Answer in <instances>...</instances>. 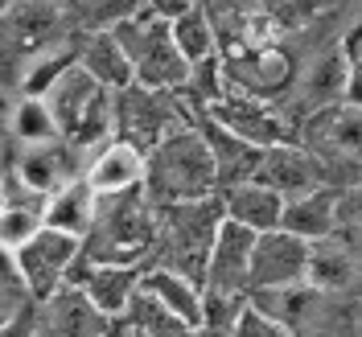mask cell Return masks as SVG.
Instances as JSON below:
<instances>
[{
	"mask_svg": "<svg viewBox=\"0 0 362 337\" xmlns=\"http://www.w3.org/2000/svg\"><path fill=\"white\" fill-rule=\"evenodd\" d=\"M214 157L206 148L198 128H177L160 140L157 148L144 153V189L153 202L181 206L202 202L214 194Z\"/></svg>",
	"mask_w": 362,
	"mask_h": 337,
	"instance_id": "cell-1",
	"label": "cell"
},
{
	"mask_svg": "<svg viewBox=\"0 0 362 337\" xmlns=\"http://www.w3.org/2000/svg\"><path fill=\"white\" fill-rule=\"evenodd\" d=\"M42 99H45V107H49L54 128H58V140L70 144L74 153H78V148H103V144L112 140L115 90L99 87L78 62L45 90Z\"/></svg>",
	"mask_w": 362,
	"mask_h": 337,
	"instance_id": "cell-2",
	"label": "cell"
},
{
	"mask_svg": "<svg viewBox=\"0 0 362 337\" xmlns=\"http://www.w3.org/2000/svg\"><path fill=\"white\" fill-rule=\"evenodd\" d=\"M112 214H95L87 239H83V264H140L148 251V218L136 194L107 198Z\"/></svg>",
	"mask_w": 362,
	"mask_h": 337,
	"instance_id": "cell-3",
	"label": "cell"
},
{
	"mask_svg": "<svg viewBox=\"0 0 362 337\" xmlns=\"http://www.w3.org/2000/svg\"><path fill=\"white\" fill-rule=\"evenodd\" d=\"M13 255H17V271H21L25 296L37 300V305H45L58 288H66V276H70V268L78 264L83 243L70 239V235H62V230L42 226V230H37L25 247L13 251Z\"/></svg>",
	"mask_w": 362,
	"mask_h": 337,
	"instance_id": "cell-4",
	"label": "cell"
},
{
	"mask_svg": "<svg viewBox=\"0 0 362 337\" xmlns=\"http://www.w3.org/2000/svg\"><path fill=\"white\" fill-rule=\"evenodd\" d=\"M223 223V198L210 194L202 202H181V206H169V247L177 251V268L185 280H202L206 271V251L214 243V230Z\"/></svg>",
	"mask_w": 362,
	"mask_h": 337,
	"instance_id": "cell-5",
	"label": "cell"
},
{
	"mask_svg": "<svg viewBox=\"0 0 362 337\" xmlns=\"http://www.w3.org/2000/svg\"><path fill=\"white\" fill-rule=\"evenodd\" d=\"M305 268H309V243L305 239H296L288 230H264V235H255V247H251L247 292L305 284Z\"/></svg>",
	"mask_w": 362,
	"mask_h": 337,
	"instance_id": "cell-6",
	"label": "cell"
},
{
	"mask_svg": "<svg viewBox=\"0 0 362 337\" xmlns=\"http://www.w3.org/2000/svg\"><path fill=\"white\" fill-rule=\"evenodd\" d=\"M202 115L214 119L218 128H226L230 136H239L251 148L284 144V136H288L280 112H272L268 103H259L255 95H218V99L202 103Z\"/></svg>",
	"mask_w": 362,
	"mask_h": 337,
	"instance_id": "cell-7",
	"label": "cell"
},
{
	"mask_svg": "<svg viewBox=\"0 0 362 337\" xmlns=\"http://www.w3.org/2000/svg\"><path fill=\"white\" fill-rule=\"evenodd\" d=\"M251 247L255 235L243 230L239 223L223 218L214 230V243L206 251V292H223V296H247V268H251Z\"/></svg>",
	"mask_w": 362,
	"mask_h": 337,
	"instance_id": "cell-8",
	"label": "cell"
},
{
	"mask_svg": "<svg viewBox=\"0 0 362 337\" xmlns=\"http://www.w3.org/2000/svg\"><path fill=\"white\" fill-rule=\"evenodd\" d=\"M251 181L280 194V198H296V194H309V189L325 185V165L309 148L284 140V144H272V148L259 153V165H255Z\"/></svg>",
	"mask_w": 362,
	"mask_h": 337,
	"instance_id": "cell-9",
	"label": "cell"
},
{
	"mask_svg": "<svg viewBox=\"0 0 362 337\" xmlns=\"http://www.w3.org/2000/svg\"><path fill=\"white\" fill-rule=\"evenodd\" d=\"M115 124L124 128L119 140L136 144L140 153L157 148L169 132H177L173 103H165V99H160V90H144V87L119 90V99H115Z\"/></svg>",
	"mask_w": 362,
	"mask_h": 337,
	"instance_id": "cell-10",
	"label": "cell"
},
{
	"mask_svg": "<svg viewBox=\"0 0 362 337\" xmlns=\"http://www.w3.org/2000/svg\"><path fill=\"white\" fill-rule=\"evenodd\" d=\"M305 140L321 165L325 160H362V107H350V103L317 107L305 124Z\"/></svg>",
	"mask_w": 362,
	"mask_h": 337,
	"instance_id": "cell-11",
	"label": "cell"
},
{
	"mask_svg": "<svg viewBox=\"0 0 362 337\" xmlns=\"http://www.w3.org/2000/svg\"><path fill=\"white\" fill-rule=\"evenodd\" d=\"M103 321H115L132 309L140 292V264H83V276L70 280Z\"/></svg>",
	"mask_w": 362,
	"mask_h": 337,
	"instance_id": "cell-12",
	"label": "cell"
},
{
	"mask_svg": "<svg viewBox=\"0 0 362 337\" xmlns=\"http://www.w3.org/2000/svg\"><path fill=\"white\" fill-rule=\"evenodd\" d=\"M95 198H124L144 185V153L128 140H107L103 148H95L87 173H83Z\"/></svg>",
	"mask_w": 362,
	"mask_h": 337,
	"instance_id": "cell-13",
	"label": "cell"
},
{
	"mask_svg": "<svg viewBox=\"0 0 362 337\" xmlns=\"http://www.w3.org/2000/svg\"><path fill=\"white\" fill-rule=\"evenodd\" d=\"M140 292L148 296L177 329H202V292L181 271H173V268L140 271Z\"/></svg>",
	"mask_w": 362,
	"mask_h": 337,
	"instance_id": "cell-14",
	"label": "cell"
},
{
	"mask_svg": "<svg viewBox=\"0 0 362 337\" xmlns=\"http://www.w3.org/2000/svg\"><path fill=\"white\" fill-rule=\"evenodd\" d=\"M280 230H288V235L305 239V243L334 239V230H338V189L321 185V189H309V194L284 198Z\"/></svg>",
	"mask_w": 362,
	"mask_h": 337,
	"instance_id": "cell-15",
	"label": "cell"
},
{
	"mask_svg": "<svg viewBox=\"0 0 362 337\" xmlns=\"http://www.w3.org/2000/svg\"><path fill=\"white\" fill-rule=\"evenodd\" d=\"M78 177L74 173V148L62 144V140H54V144H33V148H25L21 157H17V181H21L29 194H37V198H49V194H58L62 185Z\"/></svg>",
	"mask_w": 362,
	"mask_h": 337,
	"instance_id": "cell-16",
	"label": "cell"
},
{
	"mask_svg": "<svg viewBox=\"0 0 362 337\" xmlns=\"http://www.w3.org/2000/svg\"><path fill=\"white\" fill-rule=\"evenodd\" d=\"M95 214H99V198H95V189H90L83 177H74L70 185H62L58 194H49L42 206V223L49 230H62L70 239H87L90 223H95Z\"/></svg>",
	"mask_w": 362,
	"mask_h": 337,
	"instance_id": "cell-17",
	"label": "cell"
},
{
	"mask_svg": "<svg viewBox=\"0 0 362 337\" xmlns=\"http://www.w3.org/2000/svg\"><path fill=\"white\" fill-rule=\"evenodd\" d=\"M103 317L90 309L78 288H58L37 313V337H99Z\"/></svg>",
	"mask_w": 362,
	"mask_h": 337,
	"instance_id": "cell-18",
	"label": "cell"
},
{
	"mask_svg": "<svg viewBox=\"0 0 362 337\" xmlns=\"http://www.w3.org/2000/svg\"><path fill=\"white\" fill-rule=\"evenodd\" d=\"M280 210H284V198L264 189V185H255V181H243V185L223 189V218L239 223L251 235L280 230Z\"/></svg>",
	"mask_w": 362,
	"mask_h": 337,
	"instance_id": "cell-19",
	"label": "cell"
},
{
	"mask_svg": "<svg viewBox=\"0 0 362 337\" xmlns=\"http://www.w3.org/2000/svg\"><path fill=\"white\" fill-rule=\"evenodd\" d=\"M358 259L354 251L338 243V239H317L309 243V268H305V284L313 292H350L358 284Z\"/></svg>",
	"mask_w": 362,
	"mask_h": 337,
	"instance_id": "cell-20",
	"label": "cell"
},
{
	"mask_svg": "<svg viewBox=\"0 0 362 337\" xmlns=\"http://www.w3.org/2000/svg\"><path fill=\"white\" fill-rule=\"evenodd\" d=\"M198 132H202L206 148H210V157H214V177L223 181L226 189L251 181V173H255V165H259V153H264V148L243 144L239 136H230L226 128H218V124L206 119V115H202V128H198Z\"/></svg>",
	"mask_w": 362,
	"mask_h": 337,
	"instance_id": "cell-21",
	"label": "cell"
},
{
	"mask_svg": "<svg viewBox=\"0 0 362 337\" xmlns=\"http://www.w3.org/2000/svg\"><path fill=\"white\" fill-rule=\"evenodd\" d=\"M78 66L87 70L99 87L115 90V95L132 87V62H128V54L119 49L112 33H90L87 42L78 45Z\"/></svg>",
	"mask_w": 362,
	"mask_h": 337,
	"instance_id": "cell-22",
	"label": "cell"
},
{
	"mask_svg": "<svg viewBox=\"0 0 362 337\" xmlns=\"http://www.w3.org/2000/svg\"><path fill=\"white\" fill-rule=\"evenodd\" d=\"M247 305L255 309V313L272 317L276 325H284V329L293 333V329H300V325L309 321V313H313V305H317V292L309 288V284L259 288V292H247Z\"/></svg>",
	"mask_w": 362,
	"mask_h": 337,
	"instance_id": "cell-23",
	"label": "cell"
},
{
	"mask_svg": "<svg viewBox=\"0 0 362 337\" xmlns=\"http://www.w3.org/2000/svg\"><path fill=\"white\" fill-rule=\"evenodd\" d=\"M169 42H173V49L189 62V70L202 66V62H214V54H218L214 25H210V17H206L198 4H194L189 13H181V17L169 21Z\"/></svg>",
	"mask_w": 362,
	"mask_h": 337,
	"instance_id": "cell-24",
	"label": "cell"
},
{
	"mask_svg": "<svg viewBox=\"0 0 362 337\" xmlns=\"http://www.w3.org/2000/svg\"><path fill=\"white\" fill-rule=\"evenodd\" d=\"M74 62H78V45H70V42L37 49V54L29 58L25 74H21V95H29V99H42L45 90L54 87V83H58V78H62Z\"/></svg>",
	"mask_w": 362,
	"mask_h": 337,
	"instance_id": "cell-25",
	"label": "cell"
},
{
	"mask_svg": "<svg viewBox=\"0 0 362 337\" xmlns=\"http://www.w3.org/2000/svg\"><path fill=\"white\" fill-rule=\"evenodd\" d=\"M8 128H13V136L21 140L25 148H33V144H54V140H58V128H54V119H49L45 99H29V95H21V103L13 107Z\"/></svg>",
	"mask_w": 362,
	"mask_h": 337,
	"instance_id": "cell-26",
	"label": "cell"
},
{
	"mask_svg": "<svg viewBox=\"0 0 362 337\" xmlns=\"http://www.w3.org/2000/svg\"><path fill=\"white\" fill-rule=\"evenodd\" d=\"M42 206L45 202H33V206H21V202H8L0 210V247L17 251L25 247L37 230H42Z\"/></svg>",
	"mask_w": 362,
	"mask_h": 337,
	"instance_id": "cell-27",
	"label": "cell"
},
{
	"mask_svg": "<svg viewBox=\"0 0 362 337\" xmlns=\"http://www.w3.org/2000/svg\"><path fill=\"white\" fill-rule=\"evenodd\" d=\"M140 8H144V0H78L83 25H87L90 33H112L115 25L136 17Z\"/></svg>",
	"mask_w": 362,
	"mask_h": 337,
	"instance_id": "cell-28",
	"label": "cell"
},
{
	"mask_svg": "<svg viewBox=\"0 0 362 337\" xmlns=\"http://www.w3.org/2000/svg\"><path fill=\"white\" fill-rule=\"evenodd\" d=\"M338 54H341V66H346V90H341V103L362 107V21L341 37Z\"/></svg>",
	"mask_w": 362,
	"mask_h": 337,
	"instance_id": "cell-29",
	"label": "cell"
},
{
	"mask_svg": "<svg viewBox=\"0 0 362 337\" xmlns=\"http://www.w3.org/2000/svg\"><path fill=\"white\" fill-rule=\"evenodd\" d=\"M309 83H313V87H309L313 90V103H321V107L341 103V90H346V66H341V54H325V58L313 66Z\"/></svg>",
	"mask_w": 362,
	"mask_h": 337,
	"instance_id": "cell-30",
	"label": "cell"
},
{
	"mask_svg": "<svg viewBox=\"0 0 362 337\" xmlns=\"http://www.w3.org/2000/svg\"><path fill=\"white\" fill-rule=\"evenodd\" d=\"M226 337H293L284 325H276L272 317L255 313L251 305H243L239 309V317L230 321V329H226Z\"/></svg>",
	"mask_w": 362,
	"mask_h": 337,
	"instance_id": "cell-31",
	"label": "cell"
},
{
	"mask_svg": "<svg viewBox=\"0 0 362 337\" xmlns=\"http://www.w3.org/2000/svg\"><path fill=\"white\" fill-rule=\"evenodd\" d=\"M0 337H37V309H33V300H25L21 309L8 317V325L0 329Z\"/></svg>",
	"mask_w": 362,
	"mask_h": 337,
	"instance_id": "cell-32",
	"label": "cell"
},
{
	"mask_svg": "<svg viewBox=\"0 0 362 337\" xmlns=\"http://www.w3.org/2000/svg\"><path fill=\"white\" fill-rule=\"evenodd\" d=\"M0 292L25 296V288H21V271H17V255H13L8 247H0Z\"/></svg>",
	"mask_w": 362,
	"mask_h": 337,
	"instance_id": "cell-33",
	"label": "cell"
},
{
	"mask_svg": "<svg viewBox=\"0 0 362 337\" xmlns=\"http://www.w3.org/2000/svg\"><path fill=\"white\" fill-rule=\"evenodd\" d=\"M338 223L362 226V189H350V194H338Z\"/></svg>",
	"mask_w": 362,
	"mask_h": 337,
	"instance_id": "cell-34",
	"label": "cell"
},
{
	"mask_svg": "<svg viewBox=\"0 0 362 337\" xmlns=\"http://www.w3.org/2000/svg\"><path fill=\"white\" fill-rule=\"evenodd\" d=\"M21 305H25V296H8V292H0V329L8 325V317L17 313Z\"/></svg>",
	"mask_w": 362,
	"mask_h": 337,
	"instance_id": "cell-35",
	"label": "cell"
},
{
	"mask_svg": "<svg viewBox=\"0 0 362 337\" xmlns=\"http://www.w3.org/2000/svg\"><path fill=\"white\" fill-rule=\"evenodd\" d=\"M8 206V194H4V177H0V210Z\"/></svg>",
	"mask_w": 362,
	"mask_h": 337,
	"instance_id": "cell-36",
	"label": "cell"
},
{
	"mask_svg": "<svg viewBox=\"0 0 362 337\" xmlns=\"http://www.w3.org/2000/svg\"><path fill=\"white\" fill-rule=\"evenodd\" d=\"M13 4H17V0H0V17H4V13H8Z\"/></svg>",
	"mask_w": 362,
	"mask_h": 337,
	"instance_id": "cell-37",
	"label": "cell"
}]
</instances>
